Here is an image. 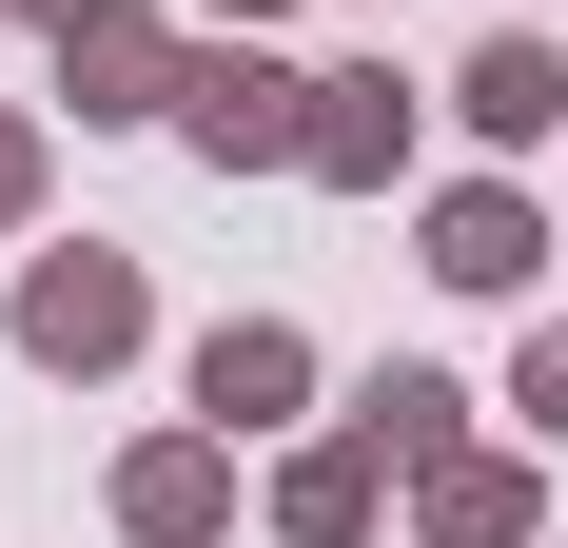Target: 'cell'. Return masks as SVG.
<instances>
[{"label": "cell", "mask_w": 568, "mask_h": 548, "mask_svg": "<svg viewBox=\"0 0 568 548\" xmlns=\"http://www.w3.org/2000/svg\"><path fill=\"white\" fill-rule=\"evenodd\" d=\"M138 333H158V294H138V255H118V235H59V255H20V353H40V373H79V392H99Z\"/></svg>", "instance_id": "cell-2"}, {"label": "cell", "mask_w": 568, "mask_h": 548, "mask_svg": "<svg viewBox=\"0 0 568 548\" xmlns=\"http://www.w3.org/2000/svg\"><path fill=\"white\" fill-rule=\"evenodd\" d=\"M294 392H314V333L294 314H216L196 333V412L216 432H294Z\"/></svg>", "instance_id": "cell-5"}, {"label": "cell", "mask_w": 568, "mask_h": 548, "mask_svg": "<svg viewBox=\"0 0 568 548\" xmlns=\"http://www.w3.org/2000/svg\"><path fill=\"white\" fill-rule=\"evenodd\" d=\"M196 20H235V40H255V20H275V0H196Z\"/></svg>", "instance_id": "cell-14"}, {"label": "cell", "mask_w": 568, "mask_h": 548, "mask_svg": "<svg viewBox=\"0 0 568 548\" xmlns=\"http://www.w3.org/2000/svg\"><path fill=\"white\" fill-rule=\"evenodd\" d=\"M353 432H373V450H393V470H412V490H432V470H452V450H470V392L432 373V353H393V373H353Z\"/></svg>", "instance_id": "cell-8"}, {"label": "cell", "mask_w": 568, "mask_h": 548, "mask_svg": "<svg viewBox=\"0 0 568 548\" xmlns=\"http://www.w3.org/2000/svg\"><path fill=\"white\" fill-rule=\"evenodd\" d=\"M294 176H334V196H393V176H412V99L373 79V59L314 79V158H294Z\"/></svg>", "instance_id": "cell-6"}, {"label": "cell", "mask_w": 568, "mask_h": 548, "mask_svg": "<svg viewBox=\"0 0 568 548\" xmlns=\"http://www.w3.org/2000/svg\"><path fill=\"white\" fill-rule=\"evenodd\" d=\"M176 138H196L216 176H294V158H314V79H294L275 40H235V20H216L196 79H176Z\"/></svg>", "instance_id": "cell-1"}, {"label": "cell", "mask_w": 568, "mask_h": 548, "mask_svg": "<svg viewBox=\"0 0 568 548\" xmlns=\"http://www.w3.org/2000/svg\"><path fill=\"white\" fill-rule=\"evenodd\" d=\"M373 490H393V450L334 432V450H294V470H275V529H294V548H373Z\"/></svg>", "instance_id": "cell-9"}, {"label": "cell", "mask_w": 568, "mask_h": 548, "mask_svg": "<svg viewBox=\"0 0 568 548\" xmlns=\"http://www.w3.org/2000/svg\"><path fill=\"white\" fill-rule=\"evenodd\" d=\"M20 216H40V118L0 99V235H20Z\"/></svg>", "instance_id": "cell-13"}, {"label": "cell", "mask_w": 568, "mask_h": 548, "mask_svg": "<svg viewBox=\"0 0 568 548\" xmlns=\"http://www.w3.org/2000/svg\"><path fill=\"white\" fill-rule=\"evenodd\" d=\"M549 529V490H529L510 450H452V470H432V548H529Z\"/></svg>", "instance_id": "cell-11"}, {"label": "cell", "mask_w": 568, "mask_h": 548, "mask_svg": "<svg viewBox=\"0 0 568 548\" xmlns=\"http://www.w3.org/2000/svg\"><path fill=\"white\" fill-rule=\"evenodd\" d=\"M432 274H452V294H529V274H549V216H529L510 176H470V196H432Z\"/></svg>", "instance_id": "cell-7"}, {"label": "cell", "mask_w": 568, "mask_h": 548, "mask_svg": "<svg viewBox=\"0 0 568 548\" xmlns=\"http://www.w3.org/2000/svg\"><path fill=\"white\" fill-rule=\"evenodd\" d=\"M510 412H529V432H568V314H529V353H510Z\"/></svg>", "instance_id": "cell-12"}, {"label": "cell", "mask_w": 568, "mask_h": 548, "mask_svg": "<svg viewBox=\"0 0 568 548\" xmlns=\"http://www.w3.org/2000/svg\"><path fill=\"white\" fill-rule=\"evenodd\" d=\"M176 79H196V40H176V20H138V0L59 20V99H79V118H176Z\"/></svg>", "instance_id": "cell-4"}, {"label": "cell", "mask_w": 568, "mask_h": 548, "mask_svg": "<svg viewBox=\"0 0 568 548\" xmlns=\"http://www.w3.org/2000/svg\"><path fill=\"white\" fill-rule=\"evenodd\" d=\"M20 20H99V0H20Z\"/></svg>", "instance_id": "cell-15"}, {"label": "cell", "mask_w": 568, "mask_h": 548, "mask_svg": "<svg viewBox=\"0 0 568 548\" xmlns=\"http://www.w3.org/2000/svg\"><path fill=\"white\" fill-rule=\"evenodd\" d=\"M452 118L490 138V158H529V138H568V59H549V40H490V59L452 79Z\"/></svg>", "instance_id": "cell-10"}, {"label": "cell", "mask_w": 568, "mask_h": 548, "mask_svg": "<svg viewBox=\"0 0 568 548\" xmlns=\"http://www.w3.org/2000/svg\"><path fill=\"white\" fill-rule=\"evenodd\" d=\"M118 529H138V548H216L235 529V432H216V412L118 450Z\"/></svg>", "instance_id": "cell-3"}]
</instances>
